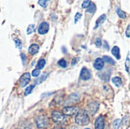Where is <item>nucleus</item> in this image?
<instances>
[{
	"label": "nucleus",
	"mask_w": 130,
	"mask_h": 129,
	"mask_svg": "<svg viewBox=\"0 0 130 129\" xmlns=\"http://www.w3.org/2000/svg\"><path fill=\"white\" fill-rule=\"evenodd\" d=\"M75 122L77 125H82V126H85V125H88L90 122L88 112L84 109L78 112L77 115L75 116Z\"/></svg>",
	"instance_id": "nucleus-1"
},
{
	"label": "nucleus",
	"mask_w": 130,
	"mask_h": 129,
	"mask_svg": "<svg viewBox=\"0 0 130 129\" xmlns=\"http://www.w3.org/2000/svg\"><path fill=\"white\" fill-rule=\"evenodd\" d=\"M51 118L57 125H62L66 121V116L58 111H53L51 114Z\"/></svg>",
	"instance_id": "nucleus-2"
},
{
	"label": "nucleus",
	"mask_w": 130,
	"mask_h": 129,
	"mask_svg": "<svg viewBox=\"0 0 130 129\" xmlns=\"http://www.w3.org/2000/svg\"><path fill=\"white\" fill-rule=\"evenodd\" d=\"M35 124L38 128L42 129L47 127L49 125V119L46 116H40L36 118L35 119Z\"/></svg>",
	"instance_id": "nucleus-3"
},
{
	"label": "nucleus",
	"mask_w": 130,
	"mask_h": 129,
	"mask_svg": "<svg viewBox=\"0 0 130 129\" xmlns=\"http://www.w3.org/2000/svg\"><path fill=\"white\" fill-rule=\"evenodd\" d=\"M78 109H79L78 107H75V106H66L62 109V113L63 115L72 116L75 114H77Z\"/></svg>",
	"instance_id": "nucleus-4"
},
{
	"label": "nucleus",
	"mask_w": 130,
	"mask_h": 129,
	"mask_svg": "<svg viewBox=\"0 0 130 129\" xmlns=\"http://www.w3.org/2000/svg\"><path fill=\"white\" fill-rule=\"evenodd\" d=\"M30 75L28 72H26L24 74H23L19 80L20 82V86L21 87H24L27 86V84L30 82Z\"/></svg>",
	"instance_id": "nucleus-5"
},
{
	"label": "nucleus",
	"mask_w": 130,
	"mask_h": 129,
	"mask_svg": "<svg viewBox=\"0 0 130 129\" xmlns=\"http://www.w3.org/2000/svg\"><path fill=\"white\" fill-rule=\"evenodd\" d=\"M98 109H99V104L95 101H92L88 105V110L91 115L95 114L96 112L98 110Z\"/></svg>",
	"instance_id": "nucleus-6"
},
{
	"label": "nucleus",
	"mask_w": 130,
	"mask_h": 129,
	"mask_svg": "<svg viewBox=\"0 0 130 129\" xmlns=\"http://www.w3.org/2000/svg\"><path fill=\"white\" fill-rule=\"evenodd\" d=\"M49 28H50V25L47 22H42L40 26H39V28H38V33L40 35H44L45 33H46L49 30Z\"/></svg>",
	"instance_id": "nucleus-7"
},
{
	"label": "nucleus",
	"mask_w": 130,
	"mask_h": 129,
	"mask_svg": "<svg viewBox=\"0 0 130 129\" xmlns=\"http://www.w3.org/2000/svg\"><path fill=\"white\" fill-rule=\"evenodd\" d=\"M95 129H104V117L103 116H98L94 122Z\"/></svg>",
	"instance_id": "nucleus-8"
},
{
	"label": "nucleus",
	"mask_w": 130,
	"mask_h": 129,
	"mask_svg": "<svg viewBox=\"0 0 130 129\" xmlns=\"http://www.w3.org/2000/svg\"><path fill=\"white\" fill-rule=\"evenodd\" d=\"M80 78L83 81H88L91 78V73L88 69L86 68H83L80 72Z\"/></svg>",
	"instance_id": "nucleus-9"
},
{
	"label": "nucleus",
	"mask_w": 130,
	"mask_h": 129,
	"mask_svg": "<svg viewBox=\"0 0 130 129\" xmlns=\"http://www.w3.org/2000/svg\"><path fill=\"white\" fill-rule=\"evenodd\" d=\"M104 66V62L101 58H97L94 62V68L98 71L101 70Z\"/></svg>",
	"instance_id": "nucleus-10"
},
{
	"label": "nucleus",
	"mask_w": 130,
	"mask_h": 129,
	"mask_svg": "<svg viewBox=\"0 0 130 129\" xmlns=\"http://www.w3.org/2000/svg\"><path fill=\"white\" fill-rule=\"evenodd\" d=\"M107 19V16L106 14H102L101 16H100V17H98L96 21V25L94 27V29H97L98 27H99L101 25H102L104 24V22L106 21Z\"/></svg>",
	"instance_id": "nucleus-11"
},
{
	"label": "nucleus",
	"mask_w": 130,
	"mask_h": 129,
	"mask_svg": "<svg viewBox=\"0 0 130 129\" xmlns=\"http://www.w3.org/2000/svg\"><path fill=\"white\" fill-rule=\"evenodd\" d=\"M39 46L37 44H31L28 49V52L30 55H35L39 51Z\"/></svg>",
	"instance_id": "nucleus-12"
},
{
	"label": "nucleus",
	"mask_w": 130,
	"mask_h": 129,
	"mask_svg": "<svg viewBox=\"0 0 130 129\" xmlns=\"http://www.w3.org/2000/svg\"><path fill=\"white\" fill-rule=\"evenodd\" d=\"M111 52L117 58V59H118V60L120 59V58H121V56H120V49L117 46H115L113 47V49L111 50Z\"/></svg>",
	"instance_id": "nucleus-13"
},
{
	"label": "nucleus",
	"mask_w": 130,
	"mask_h": 129,
	"mask_svg": "<svg viewBox=\"0 0 130 129\" xmlns=\"http://www.w3.org/2000/svg\"><path fill=\"white\" fill-rule=\"evenodd\" d=\"M112 82L115 84L116 87H119L122 85L123 84V81H122V79L120 78V77H114L112 78Z\"/></svg>",
	"instance_id": "nucleus-14"
},
{
	"label": "nucleus",
	"mask_w": 130,
	"mask_h": 129,
	"mask_svg": "<svg viewBox=\"0 0 130 129\" xmlns=\"http://www.w3.org/2000/svg\"><path fill=\"white\" fill-rule=\"evenodd\" d=\"M103 60H104V62H106L107 64H111L113 65H115V62L113 61V59L112 58H110V56H104L103 57Z\"/></svg>",
	"instance_id": "nucleus-15"
},
{
	"label": "nucleus",
	"mask_w": 130,
	"mask_h": 129,
	"mask_svg": "<svg viewBox=\"0 0 130 129\" xmlns=\"http://www.w3.org/2000/svg\"><path fill=\"white\" fill-rule=\"evenodd\" d=\"M35 29H36L35 24H30V25L27 27V33L30 35V34L34 33V32H35Z\"/></svg>",
	"instance_id": "nucleus-16"
},
{
	"label": "nucleus",
	"mask_w": 130,
	"mask_h": 129,
	"mask_svg": "<svg viewBox=\"0 0 130 129\" xmlns=\"http://www.w3.org/2000/svg\"><path fill=\"white\" fill-rule=\"evenodd\" d=\"M45 65H46V61H45V59H40L38 61V62H37V69H38V70L42 69V68H44Z\"/></svg>",
	"instance_id": "nucleus-17"
},
{
	"label": "nucleus",
	"mask_w": 130,
	"mask_h": 129,
	"mask_svg": "<svg viewBox=\"0 0 130 129\" xmlns=\"http://www.w3.org/2000/svg\"><path fill=\"white\" fill-rule=\"evenodd\" d=\"M86 11L88 12V13L94 14L96 11V5H95V4L93 3V2H91V5H90V6L87 8V11Z\"/></svg>",
	"instance_id": "nucleus-18"
},
{
	"label": "nucleus",
	"mask_w": 130,
	"mask_h": 129,
	"mask_svg": "<svg viewBox=\"0 0 130 129\" xmlns=\"http://www.w3.org/2000/svg\"><path fill=\"white\" fill-rule=\"evenodd\" d=\"M49 76V74L48 73H46V74H43L38 80H37L36 81V84H41V83H43L46 78H47V77Z\"/></svg>",
	"instance_id": "nucleus-19"
},
{
	"label": "nucleus",
	"mask_w": 130,
	"mask_h": 129,
	"mask_svg": "<svg viewBox=\"0 0 130 129\" xmlns=\"http://www.w3.org/2000/svg\"><path fill=\"white\" fill-rule=\"evenodd\" d=\"M34 85H30V86L27 87L26 88V90H24V96L27 97V95H29L30 94H31L32 91H33V90H34Z\"/></svg>",
	"instance_id": "nucleus-20"
},
{
	"label": "nucleus",
	"mask_w": 130,
	"mask_h": 129,
	"mask_svg": "<svg viewBox=\"0 0 130 129\" xmlns=\"http://www.w3.org/2000/svg\"><path fill=\"white\" fill-rule=\"evenodd\" d=\"M117 14L121 18H126V14L123 11H122L120 8H117Z\"/></svg>",
	"instance_id": "nucleus-21"
},
{
	"label": "nucleus",
	"mask_w": 130,
	"mask_h": 129,
	"mask_svg": "<svg viewBox=\"0 0 130 129\" xmlns=\"http://www.w3.org/2000/svg\"><path fill=\"white\" fill-rule=\"evenodd\" d=\"M129 53L127 54V57H126V63H125V66H126V71L129 73Z\"/></svg>",
	"instance_id": "nucleus-22"
},
{
	"label": "nucleus",
	"mask_w": 130,
	"mask_h": 129,
	"mask_svg": "<svg viewBox=\"0 0 130 129\" xmlns=\"http://www.w3.org/2000/svg\"><path fill=\"white\" fill-rule=\"evenodd\" d=\"M58 65H59L60 67L65 68L67 67V62H66L64 59H60V60L58 62Z\"/></svg>",
	"instance_id": "nucleus-23"
},
{
	"label": "nucleus",
	"mask_w": 130,
	"mask_h": 129,
	"mask_svg": "<svg viewBox=\"0 0 130 129\" xmlns=\"http://www.w3.org/2000/svg\"><path fill=\"white\" fill-rule=\"evenodd\" d=\"M14 43H15V46H17V48L19 49H21V47H22V43H21V40H20L18 38H14Z\"/></svg>",
	"instance_id": "nucleus-24"
},
{
	"label": "nucleus",
	"mask_w": 130,
	"mask_h": 129,
	"mask_svg": "<svg viewBox=\"0 0 130 129\" xmlns=\"http://www.w3.org/2000/svg\"><path fill=\"white\" fill-rule=\"evenodd\" d=\"M120 125H121V119H118L114 120V122H113V127H114V128L118 129L120 128Z\"/></svg>",
	"instance_id": "nucleus-25"
},
{
	"label": "nucleus",
	"mask_w": 130,
	"mask_h": 129,
	"mask_svg": "<svg viewBox=\"0 0 130 129\" xmlns=\"http://www.w3.org/2000/svg\"><path fill=\"white\" fill-rule=\"evenodd\" d=\"M91 3V2L89 1V0L84 1V2H82V7L83 8H88L90 6Z\"/></svg>",
	"instance_id": "nucleus-26"
},
{
	"label": "nucleus",
	"mask_w": 130,
	"mask_h": 129,
	"mask_svg": "<svg viewBox=\"0 0 130 129\" xmlns=\"http://www.w3.org/2000/svg\"><path fill=\"white\" fill-rule=\"evenodd\" d=\"M47 2H48L46 0H40V1H38V4L40 6L43 7V8H46L47 6Z\"/></svg>",
	"instance_id": "nucleus-27"
},
{
	"label": "nucleus",
	"mask_w": 130,
	"mask_h": 129,
	"mask_svg": "<svg viewBox=\"0 0 130 129\" xmlns=\"http://www.w3.org/2000/svg\"><path fill=\"white\" fill-rule=\"evenodd\" d=\"M82 14L81 13H79V12H77L75 14V24L79 21V19L82 17Z\"/></svg>",
	"instance_id": "nucleus-28"
},
{
	"label": "nucleus",
	"mask_w": 130,
	"mask_h": 129,
	"mask_svg": "<svg viewBox=\"0 0 130 129\" xmlns=\"http://www.w3.org/2000/svg\"><path fill=\"white\" fill-rule=\"evenodd\" d=\"M18 129H30V125L27 124V123H25L24 125H21Z\"/></svg>",
	"instance_id": "nucleus-29"
},
{
	"label": "nucleus",
	"mask_w": 130,
	"mask_h": 129,
	"mask_svg": "<svg viewBox=\"0 0 130 129\" xmlns=\"http://www.w3.org/2000/svg\"><path fill=\"white\" fill-rule=\"evenodd\" d=\"M40 73V70L35 69V70H34L32 71V75H33V77H37V76H39Z\"/></svg>",
	"instance_id": "nucleus-30"
},
{
	"label": "nucleus",
	"mask_w": 130,
	"mask_h": 129,
	"mask_svg": "<svg viewBox=\"0 0 130 129\" xmlns=\"http://www.w3.org/2000/svg\"><path fill=\"white\" fill-rule=\"evenodd\" d=\"M95 45L97 46V47H100L101 46V38H97L96 40H95Z\"/></svg>",
	"instance_id": "nucleus-31"
},
{
	"label": "nucleus",
	"mask_w": 130,
	"mask_h": 129,
	"mask_svg": "<svg viewBox=\"0 0 130 129\" xmlns=\"http://www.w3.org/2000/svg\"><path fill=\"white\" fill-rule=\"evenodd\" d=\"M103 46H104V48L106 50H109L110 47H109L108 43H107L106 40H104V42H103Z\"/></svg>",
	"instance_id": "nucleus-32"
},
{
	"label": "nucleus",
	"mask_w": 130,
	"mask_h": 129,
	"mask_svg": "<svg viewBox=\"0 0 130 129\" xmlns=\"http://www.w3.org/2000/svg\"><path fill=\"white\" fill-rule=\"evenodd\" d=\"M21 60H22L23 64H25V61H26V56H25V54L21 53Z\"/></svg>",
	"instance_id": "nucleus-33"
},
{
	"label": "nucleus",
	"mask_w": 130,
	"mask_h": 129,
	"mask_svg": "<svg viewBox=\"0 0 130 129\" xmlns=\"http://www.w3.org/2000/svg\"><path fill=\"white\" fill-rule=\"evenodd\" d=\"M129 30H130V25L129 24V25L127 26V27H126V36L127 37H129V34H130Z\"/></svg>",
	"instance_id": "nucleus-34"
},
{
	"label": "nucleus",
	"mask_w": 130,
	"mask_h": 129,
	"mask_svg": "<svg viewBox=\"0 0 130 129\" xmlns=\"http://www.w3.org/2000/svg\"><path fill=\"white\" fill-rule=\"evenodd\" d=\"M53 129H65V128H63L62 126V125H57L56 126H55Z\"/></svg>",
	"instance_id": "nucleus-35"
},
{
	"label": "nucleus",
	"mask_w": 130,
	"mask_h": 129,
	"mask_svg": "<svg viewBox=\"0 0 130 129\" xmlns=\"http://www.w3.org/2000/svg\"><path fill=\"white\" fill-rule=\"evenodd\" d=\"M77 62V59H75V58H74L73 59H72V65H75V64Z\"/></svg>",
	"instance_id": "nucleus-36"
},
{
	"label": "nucleus",
	"mask_w": 130,
	"mask_h": 129,
	"mask_svg": "<svg viewBox=\"0 0 130 129\" xmlns=\"http://www.w3.org/2000/svg\"><path fill=\"white\" fill-rule=\"evenodd\" d=\"M85 129H91V128H85Z\"/></svg>",
	"instance_id": "nucleus-37"
},
{
	"label": "nucleus",
	"mask_w": 130,
	"mask_h": 129,
	"mask_svg": "<svg viewBox=\"0 0 130 129\" xmlns=\"http://www.w3.org/2000/svg\"><path fill=\"white\" fill-rule=\"evenodd\" d=\"M1 129H2V128H1Z\"/></svg>",
	"instance_id": "nucleus-38"
}]
</instances>
